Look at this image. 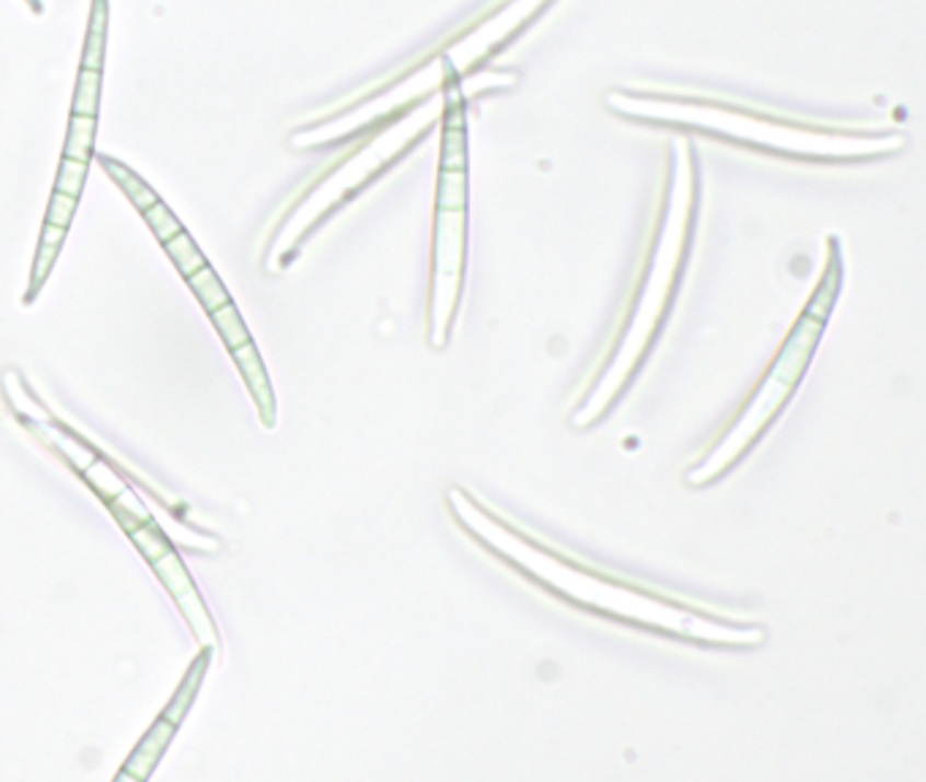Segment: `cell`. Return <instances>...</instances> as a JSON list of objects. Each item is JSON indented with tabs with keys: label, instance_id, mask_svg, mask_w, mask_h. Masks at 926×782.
Returning <instances> with one entry per match:
<instances>
[{
	"label": "cell",
	"instance_id": "cell-16",
	"mask_svg": "<svg viewBox=\"0 0 926 782\" xmlns=\"http://www.w3.org/2000/svg\"><path fill=\"white\" fill-rule=\"evenodd\" d=\"M77 201H79L77 196H69V194H60V190H55L53 199H49V207H47V223H53V226H60V229H69L73 210H77Z\"/></svg>",
	"mask_w": 926,
	"mask_h": 782
},
{
	"label": "cell",
	"instance_id": "cell-12",
	"mask_svg": "<svg viewBox=\"0 0 926 782\" xmlns=\"http://www.w3.org/2000/svg\"><path fill=\"white\" fill-rule=\"evenodd\" d=\"M188 285H190V291H194L196 296H199V302H201V307H205L207 313L210 311H215V307H220V305H225V302H231V296H229V291L223 289V283H220L218 280V275L212 272L210 267H201V269H196L194 275H188Z\"/></svg>",
	"mask_w": 926,
	"mask_h": 782
},
{
	"label": "cell",
	"instance_id": "cell-8",
	"mask_svg": "<svg viewBox=\"0 0 926 782\" xmlns=\"http://www.w3.org/2000/svg\"><path fill=\"white\" fill-rule=\"evenodd\" d=\"M66 234H69V229L53 226V223H44V229H42V240H38L36 261H33L31 289H27V294L22 296V302H25V305H33V300H36V296H38V291H42V285L47 283L49 272H53V267H55V258H58L60 247H63Z\"/></svg>",
	"mask_w": 926,
	"mask_h": 782
},
{
	"label": "cell",
	"instance_id": "cell-9",
	"mask_svg": "<svg viewBox=\"0 0 926 782\" xmlns=\"http://www.w3.org/2000/svg\"><path fill=\"white\" fill-rule=\"evenodd\" d=\"M99 161H101V166L106 168V174H109V177L115 179V183L120 185L123 190H126L128 199L134 201V207H139V212L150 210V207H155L158 201H161V199H158L155 190H152L150 185H147L144 179L139 177V174H134L131 168H126L123 163L112 161V157H106V155H101Z\"/></svg>",
	"mask_w": 926,
	"mask_h": 782
},
{
	"label": "cell",
	"instance_id": "cell-17",
	"mask_svg": "<svg viewBox=\"0 0 926 782\" xmlns=\"http://www.w3.org/2000/svg\"><path fill=\"white\" fill-rule=\"evenodd\" d=\"M27 3L33 5V11H42V5H38V0H27Z\"/></svg>",
	"mask_w": 926,
	"mask_h": 782
},
{
	"label": "cell",
	"instance_id": "cell-2",
	"mask_svg": "<svg viewBox=\"0 0 926 782\" xmlns=\"http://www.w3.org/2000/svg\"><path fill=\"white\" fill-rule=\"evenodd\" d=\"M674 153V172L663 179V194L655 207L647 245L623 313L614 320L612 335L598 353L584 384L576 389V399L568 410L570 430H592L617 408L652 357L680 294L696 232L698 168L693 148L680 144Z\"/></svg>",
	"mask_w": 926,
	"mask_h": 782
},
{
	"label": "cell",
	"instance_id": "cell-1",
	"mask_svg": "<svg viewBox=\"0 0 926 782\" xmlns=\"http://www.w3.org/2000/svg\"><path fill=\"white\" fill-rule=\"evenodd\" d=\"M443 505L467 541L570 609L704 650H753L766 641L761 622L584 560L460 483L443 489Z\"/></svg>",
	"mask_w": 926,
	"mask_h": 782
},
{
	"label": "cell",
	"instance_id": "cell-3",
	"mask_svg": "<svg viewBox=\"0 0 926 782\" xmlns=\"http://www.w3.org/2000/svg\"><path fill=\"white\" fill-rule=\"evenodd\" d=\"M606 106L625 120L647 126L685 128L707 133L737 148L761 155L790 157L812 163H858L878 161L902 153L907 139L900 131H858V128L821 126V122L794 120V117L769 115L755 106L731 104L704 95H639L612 90Z\"/></svg>",
	"mask_w": 926,
	"mask_h": 782
},
{
	"label": "cell",
	"instance_id": "cell-10",
	"mask_svg": "<svg viewBox=\"0 0 926 782\" xmlns=\"http://www.w3.org/2000/svg\"><path fill=\"white\" fill-rule=\"evenodd\" d=\"M106 16H109V5H106V0H95L93 11H90L88 42H84V55H82V71H101V63H104V42H106Z\"/></svg>",
	"mask_w": 926,
	"mask_h": 782
},
{
	"label": "cell",
	"instance_id": "cell-11",
	"mask_svg": "<svg viewBox=\"0 0 926 782\" xmlns=\"http://www.w3.org/2000/svg\"><path fill=\"white\" fill-rule=\"evenodd\" d=\"M93 139H95V117L71 115L63 157H73V161L90 163V157H93Z\"/></svg>",
	"mask_w": 926,
	"mask_h": 782
},
{
	"label": "cell",
	"instance_id": "cell-5",
	"mask_svg": "<svg viewBox=\"0 0 926 782\" xmlns=\"http://www.w3.org/2000/svg\"><path fill=\"white\" fill-rule=\"evenodd\" d=\"M438 131L425 337L432 351H445L465 300L471 261V137L467 93L460 82L445 84L440 93Z\"/></svg>",
	"mask_w": 926,
	"mask_h": 782
},
{
	"label": "cell",
	"instance_id": "cell-14",
	"mask_svg": "<svg viewBox=\"0 0 926 782\" xmlns=\"http://www.w3.org/2000/svg\"><path fill=\"white\" fill-rule=\"evenodd\" d=\"M84 174H88V163L73 161V157H63V161H60V168H58V179H55V190H60V194L77 196V199H79V196H82Z\"/></svg>",
	"mask_w": 926,
	"mask_h": 782
},
{
	"label": "cell",
	"instance_id": "cell-4",
	"mask_svg": "<svg viewBox=\"0 0 926 782\" xmlns=\"http://www.w3.org/2000/svg\"><path fill=\"white\" fill-rule=\"evenodd\" d=\"M845 289V250L843 240L837 234L826 236L823 245V267L812 285L810 296L801 305L799 315L788 331L783 335L780 346L772 353L769 364L764 367L761 378L755 381L753 389L742 397L731 416L717 427L713 441L704 443L702 452L696 454L682 481L691 489L713 487L722 481L731 470H737L744 459L750 457L755 446L769 435L772 427L780 421L790 399L799 392L801 381L810 373V364L821 348L823 335H826L829 318L837 307L840 296Z\"/></svg>",
	"mask_w": 926,
	"mask_h": 782
},
{
	"label": "cell",
	"instance_id": "cell-15",
	"mask_svg": "<svg viewBox=\"0 0 926 782\" xmlns=\"http://www.w3.org/2000/svg\"><path fill=\"white\" fill-rule=\"evenodd\" d=\"M142 215H144L147 226L152 229V234H155L158 240H161V242H166L169 236H174L177 232H183V226H180V221H177V218L172 215V210H169V207L163 205V201H158L155 207H150V210H144Z\"/></svg>",
	"mask_w": 926,
	"mask_h": 782
},
{
	"label": "cell",
	"instance_id": "cell-6",
	"mask_svg": "<svg viewBox=\"0 0 926 782\" xmlns=\"http://www.w3.org/2000/svg\"><path fill=\"white\" fill-rule=\"evenodd\" d=\"M210 661H212L210 646H207V650H201L199 655L190 661L188 672H185L180 688L174 690L172 701L163 707V712L158 714L155 723H152L150 731H147V734L142 736V742L137 745V750L128 756L126 767L117 772V780H139V782H142V780L150 778L152 769L161 763L166 747L172 745L174 734H177L180 725H183L188 709L194 707L196 696H199V690H201V682H205L207 668H210Z\"/></svg>",
	"mask_w": 926,
	"mask_h": 782
},
{
	"label": "cell",
	"instance_id": "cell-7",
	"mask_svg": "<svg viewBox=\"0 0 926 782\" xmlns=\"http://www.w3.org/2000/svg\"><path fill=\"white\" fill-rule=\"evenodd\" d=\"M212 318L215 329L223 337L225 348H229L231 359L240 367L242 378H245L247 389H251L253 402L258 408V419H262L264 427L273 430L275 427V394L273 386H269L267 370H264L262 357H258L256 346H253L251 335H247L245 324H242L240 313H236L234 302H225V305L215 307V311L207 313Z\"/></svg>",
	"mask_w": 926,
	"mask_h": 782
},
{
	"label": "cell",
	"instance_id": "cell-13",
	"mask_svg": "<svg viewBox=\"0 0 926 782\" xmlns=\"http://www.w3.org/2000/svg\"><path fill=\"white\" fill-rule=\"evenodd\" d=\"M161 245H163V250L169 253V258L177 264V269L185 275V278H188V275H194L196 269H201L207 264L205 256L199 253V247L194 245V240L185 234V229L174 236H169V240L161 242Z\"/></svg>",
	"mask_w": 926,
	"mask_h": 782
}]
</instances>
